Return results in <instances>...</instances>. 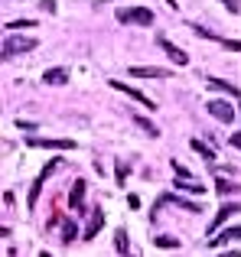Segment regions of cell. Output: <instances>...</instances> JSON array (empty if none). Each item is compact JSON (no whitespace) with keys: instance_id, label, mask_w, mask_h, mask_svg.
<instances>
[{"instance_id":"cell-1","label":"cell","mask_w":241,"mask_h":257,"mask_svg":"<svg viewBox=\"0 0 241 257\" xmlns=\"http://www.w3.org/2000/svg\"><path fill=\"white\" fill-rule=\"evenodd\" d=\"M36 39H33V36H20V33H17V36H7L4 39V59H13V56H23V52H33V49H36Z\"/></svg>"},{"instance_id":"cell-2","label":"cell","mask_w":241,"mask_h":257,"mask_svg":"<svg viewBox=\"0 0 241 257\" xmlns=\"http://www.w3.org/2000/svg\"><path fill=\"white\" fill-rule=\"evenodd\" d=\"M114 17L120 23H137V26H150L153 23V13L147 10V7H117Z\"/></svg>"},{"instance_id":"cell-3","label":"cell","mask_w":241,"mask_h":257,"mask_svg":"<svg viewBox=\"0 0 241 257\" xmlns=\"http://www.w3.org/2000/svg\"><path fill=\"white\" fill-rule=\"evenodd\" d=\"M62 166V160H52V163H46V170L36 176V182H33V189H30V208H36V202H39V192H43V186H46V179H49L52 173Z\"/></svg>"},{"instance_id":"cell-4","label":"cell","mask_w":241,"mask_h":257,"mask_svg":"<svg viewBox=\"0 0 241 257\" xmlns=\"http://www.w3.org/2000/svg\"><path fill=\"white\" fill-rule=\"evenodd\" d=\"M205 107H209V114L215 120H222V124H231V120H235V107H231L228 101H209Z\"/></svg>"},{"instance_id":"cell-5","label":"cell","mask_w":241,"mask_h":257,"mask_svg":"<svg viewBox=\"0 0 241 257\" xmlns=\"http://www.w3.org/2000/svg\"><path fill=\"white\" fill-rule=\"evenodd\" d=\"M238 212H241V208L235 205V202H225V205H222V208H218V212H215V218H212V225H209V231H212V234H215V231H218V228H222V225H225V221H228V218H231V215H238Z\"/></svg>"},{"instance_id":"cell-6","label":"cell","mask_w":241,"mask_h":257,"mask_svg":"<svg viewBox=\"0 0 241 257\" xmlns=\"http://www.w3.org/2000/svg\"><path fill=\"white\" fill-rule=\"evenodd\" d=\"M111 88H114V91H124V94H127V98H134V101H140V104H144V107H150V111H153V107H157V104H153V101H150V98H147V94H144V91H137V88H131V85H124V82H111Z\"/></svg>"},{"instance_id":"cell-7","label":"cell","mask_w":241,"mask_h":257,"mask_svg":"<svg viewBox=\"0 0 241 257\" xmlns=\"http://www.w3.org/2000/svg\"><path fill=\"white\" fill-rule=\"evenodd\" d=\"M30 147H49V150H75V140H49V137H30Z\"/></svg>"},{"instance_id":"cell-8","label":"cell","mask_w":241,"mask_h":257,"mask_svg":"<svg viewBox=\"0 0 241 257\" xmlns=\"http://www.w3.org/2000/svg\"><path fill=\"white\" fill-rule=\"evenodd\" d=\"M160 49H163V52H166V56H170L176 65H189V56H186V52L179 49V46H173L170 39H163V36H160Z\"/></svg>"},{"instance_id":"cell-9","label":"cell","mask_w":241,"mask_h":257,"mask_svg":"<svg viewBox=\"0 0 241 257\" xmlns=\"http://www.w3.org/2000/svg\"><path fill=\"white\" fill-rule=\"evenodd\" d=\"M131 75L134 78H166L170 72H166V69H157V65H134Z\"/></svg>"},{"instance_id":"cell-10","label":"cell","mask_w":241,"mask_h":257,"mask_svg":"<svg viewBox=\"0 0 241 257\" xmlns=\"http://www.w3.org/2000/svg\"><path fill=\"white\" fill-rule=\"evenodd\" d=\"M228 241H241V228H225L222 234H215V238L209 241V247H222V244H228Z\"/></svg>"},{"instance_id":"cell-11","label":"cell","mask_w":241,"mask_h":257,"mask_svg":"<svg viewBox=\"0 0 241 257\" xmlns=\"http://www.w3.org/2000/svg\"><path fill=\"white\" fill-rule=\"evenodd\" d=\"M101 225H104V215H101V212H91V221H88V228H85L82 241H91L98 231H101Z\"/></svg>"},{"instance_id":"cell-12","label":"cell","mask_w":241,"mask_h":257,"mask_svg":"<svg viewBox=\"0 0 241 257\" xmlns=\"http://www.w3.org/2000/svg\"><path fill=\"white\" fill-rule=\"evenodd\" d=\"M43 82L46 85H65V82H69V72H65V69H46Z\"/></svg>"},{"instance_id":"cell-13","label":"cell","mask_w":241,"mask_h":257,"mask_svg":"<svg viewBox=\"0 0 241 257\" xmlns=\"http://www.w3.org/2000/svg\"><path fill=\"white\" fill-rule=\"evenodd\" d=\"M176 189H183V192H196V195H205V186H202V182H196V179H189V176H179Z\"/></svg>"},{"instance_id":"cell-14","label":"cell","mask_w":241,"mask_h":257,"mask_svg":"<svg viewBox=\"0 0 241 257\" xmlns=\"http://www.w3.org/2000/svg\"><path fill=\"white\" fill-rule=\"evenodd\" d=\"M189 147H192V150H196L199 157L205 160V163H215V153H212V147H205V144H202L199 137H192V140H189Z\"/></svg>"},{"instance_id":"cell-15","label":"cell","mask_w":241,"mask_h":257,"mask_svg":"<svg viewBox=\"0 0 241 257\" xmlns=\"http://www.w3.org/2000/svg\"><path fill=\"white\" fill-rule=\"evenodd\" d=\"M69 202H72V208H82V202H85V182L82 179H75V186L69 192Z\"/></svg>"},{"instance_id":"cell-16","label":"cell","mask_w":241,"mask_h":257,"mask_svg":"<svg viewBox=\"0 0 241 257\" xmlns=\"http://www.w3.org/2000/svg\"><path fill=\"white\" fill-rule=\"evenodd\" d=\"M215 192L222 195V199H228V195L241 192V186H238V182H228V179H218V182H215Z\"/></svg>"},{"instance_id":"cell-17","label":"cell","mask_w":241,"mask_h":257,"mask_svg":"<svg viewBox=\"0 0 241 257\" xmlns=\"http://www.w3.org/2000/svg\"><path fill=\"white\" fill-rule=\"evenodd\" d=\"M209 88H215V91H228V94H231V98H238V94H241V91H238V88H235V85H228V82H222V78H209Z\"/></svg>"},{"instance_id":"cell-18","label":"cell","mask_w":241,"mask_h":257,"mask_svg":"<svg viewBox=\"0 0 241 257\" xmlns=\"http://www.w3.org/2000/svg\"><path fill=\"white\" fill-rule=\"evenodd\" d=\"M75 238H78V228H75V221L69 218V221H65V231H62V244L69 247V244H72V241H75Z\"/></svg>"},{"instance_id":"cell-19","label":"cell","mask_w":241,"mask_h":257,"mask_svg":"<svg viewBox=\"0 0 241 257\" xmlns=\"http://www.w3.org/2000/svg\"><path fill=\"white\" fill-rule=\"evenodd\" d=\"M134 120H137V127L147 134V137H160V127H157V124H150L147 117H134Z\"/></svg>"},{"instance_id":"cell-20","label":"cell","mask_w":241,"mask_h":257,"mask_svg":"<svg viewBox=\"0 0 241 257\" xmlns=\"http://www.w3.org/2000/svg\"><path fill=\"white\" fill-rule=\"evenodd\" d=\"M127 247H131V244H127V231L120 228V231L114 234V251H117V254H127Z\"/></svg>"},{"instance_id":"cell-21","label":"cell","mask_w":241,"mask_h":257,"mask_svg":"<svg viewBox=\"0 0 241 257\" xmlns=\"http://www.w3.org/2000/svg\"><path fill=\"white\" fill-rule=\"evenodd\" d=\"M157 247H166V251H170V247H179V238H170V234H160V238H157Z\"/></svg>"},{"instance_id":"cell-22","label":"cell","mask_w":241,"mask_h":257,"mask_svg":"<svg viewBox=\"0 0 241 257\" xmlns=\"http://www.w3.org/2000/svg\"><path fill=\"white\" fill-rule=\"evenodd\" d=\"M36 26V20H13V23H7V30H33Z\"/></svg>"},{"instance_id":"cell-23","label":"cell","mask_w":241,"mask_h":257,"mask_svg":"<svg viewBox=\"0 0 241 257\" xmlns=\"http://www.w3.org/2000/svg\"><path fill=\"white\" fill-rule=\"evenodd\" d=\"M114 176H117V182H120V186H124V176H127V166H124V163H117V166H114Z\"/></svg>"},{"instance_id":"cell-24","label":"cell","mask_w":241,"mask_h":257,"mask_svg":"<svg viewBox=\"0 0 241 257\" xmlns=\"http://www.w3.org/2000/svg\"><path fill=\"white\" fill-rule=\"evenodd\" d=\"M170 166H173V173H176V176H189V170H186V166H183V163H176V160H173V163H170Z\"/></svg>"},{"instance_id":"cell-25","label":"cell","mask_w":241,"mask_h":257,"mask_svg":"<svg viewBox=\"0 0 241 257\" xmlns=\"http://www.w3.org/2000/svg\"><path fill=\"white\" fill-rule=\"evenodd\" d=\"M39 7H43L46 13H56V0H39Z\"/></svg>"},{"instance_id":"cell-26","label":"cell","mask_w":241,"mask_h":257,"mask_svg":"<svg viewBox=\"0 0 241 257\" xmlns=\"http://www.w3.org/2000/svg\"><path fill=\"white\" fill-rule=\"evenodd\" d=\"M222 4H225V7H228V10H231V13H238V10H241V4H238V0H222Z\"/></svg>"},{"instance_id":"cell-27","label":"cell","mask_w":241,"mask_h":257,"mask_svg":"<svg viewBox=\"0 0 241 257\" xmlns=\"http://www.w3.org/2000/svg\"><path fill=\"white\" fill-rule=\"evenodd\" d=\"M228 144H231V147H238V150H241V134H231V137H228Z\"/></svg>"}]
</instances>
